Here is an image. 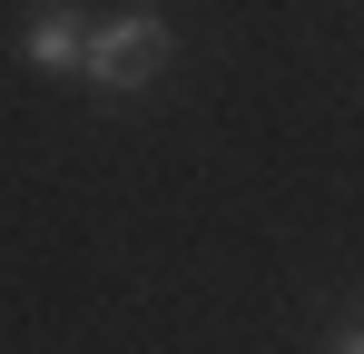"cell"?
<instances>
[{
  "label": "cell",
  "instance_id": "3957f363",
  "mask_svg": "<svg viewBox=\"0 0 364 354\" xmlns=\"http://www.w3.org/2000/svg\"><path fill=\"white\" fill-rule=\"evenodd\" d=\"M335 354H364V325H345V335H335Z\"/></svg>",
  "mask_w": 364,
  "mask_h": 354
},
{
  "label": "cell",
  "instance_id": "7a4b0ae2",
  "mask_svg": "<svg viewBox=\"0 0 364 354\" xmlns=\"http://www.w3.org/2000/svg\"><path fill=\"white\" fill-rule=\"evenodd\" d=\"M20 50H30V69H79V50H89V30H79V10H30Z\"/></svg>",
  "mask_w": 364,
  "mask_h": 354
},
{
  "label": "cell",
  "instance_id": "6da1fadb",
  "mask_svg": "<svg viewBox=\"0 0 364 354\" xmlns=\"http://www.w3.org/2000/svg\"><path fill=\"white\" fill-rule=\"evenodd\" d=\"M158 69H168V20H158V10H119V20H99L89 50H79V79L109 89V99H138Z\"/></svg>",
  "mask_w": 364,
  "mask_h": 354
}]
</instances>
